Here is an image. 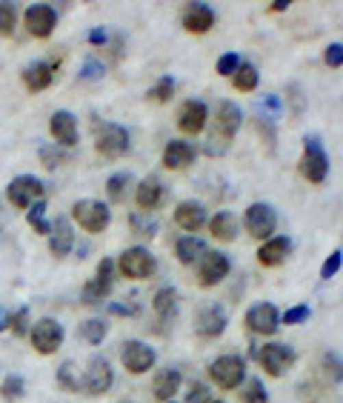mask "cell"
Wrapping results in <instances>:
<instances>
[{"instance_id":"obj_1","label":"cell","mask_w":343,"mask_h":403,"mask_svg":"<svg viewBox=\"0 0 343 403\" xmlns=\"http://www.w3.org/2000/svg\"><path fill=\"white\" fill-rule=\"evenodd\" d=\"M72 218L80 229H86L89 235H97V232H103L109 226V220H112V212H109V206L101 203V200H77L72 206Z\"/></svg>"},{"instance_id":"obj_2","label":"cell","mask_w":343,"mask_h":403,"mask_svg":"<svg viewBox=\"0 0 343 403\" xmlns=\"http://www.w3.org/2000/svg\"><path fill=\"white\" fill-rule=\"evenodd\" d=\"M209 378L220 389H238L240 380L246 378V361L238 358V354H223V358L209 363Z\"/></svg>"},{"instance_id":"obj_3","label":"cell","mask_w":343,"mask_h":403,"mask_svg":"<svg viewBox=\"0 0 343 403\" xmlns=\"http://www.w3.org/2000/svg\"><path fill=\"white\" fill-rule=\"evenodd\" d=\"M301 174L309 183H323L329 174V157H326L318 138L303 140V157H301Z\"/></svg>"},{"instance_id":"obj_4","label":"cell","mask_w":343,"mask_h":403,"mask_svg":"<svg viewBox=\"0 0 343 403\" xmlns=\"http://www.w3.org/2000/svg\"><path fill=\"white\" fill-rule=\"evenodd\" d=\"M120 275L129 278V281H143V278H152L155 275V269H157V261H155V255L149 249H143V246H132V249H126L120 255Z\"/></svg>"},{"instance_id":"obj_5","label":"cell","mask_w":343,"mask_h":403,"mask_svg":"<svg viewBox=\"0 0 343 403\" xmlns=\"http://www.w3.org/2000/svg\"><path fill=\"white\" fill-rule=\"evenodd\" d=\"M94 149L103 157H120L129 152V132L118 123H101L94 129Z\"/></svg>"},{"instance_id":"obj_6","label":"cell","mask_w":343,"mask_h":403,"mask_svg":"<svg viewBox=\"0 0 343 403\" xmlns=\"http://www.w3.org/2000/svg\"><path fill=\"white\" fill-rule=\"evenodd\" d=\"M243 223H246V232L255 237V240H266L275 235L277 229V215L269 203H252L246 209V215H243Z\"/></svg>"},{"instance_id":"obj_7","label":"cell","mask_w":343,"mask_h":403,"mask_svg":"<svg viewBox=\"0 0 343 403\" xmlns=\"http://www.w3.org/2000/svg\"><path fill=\"white\" fill-rule=\"evenodd\" d=\"M114 383V372L106 358H92L84 378H80V389H84L89 398H97V395H106Z\"/></svg>"},{"instance_id":"obj_8","label":"cell","mask_w":343,"mask_h":403,"mask_svg":"<svg viewBox=\"0 0 343 403\" xmlns=\"http://www.w3.org/2000/svg\"><path fill=\"white\" fill-rule=\"evenodd\" d=\"M260 366H264V372L272 375V378H281L286 375L292 366H295V349L292 346H283V343H266L257 354Z\"/></svg>"},{"instance_id":"obj_9","label":"cell","mask_w":343,"mask_h":403,"mask_svg":"<svg viewBox=\"0 0 343 403\" xmlns=\"http://www.w3.org/2000/svg\"><path fill=\"white\" fill-rule=\"evenodd\" d=\"M112 278H114V261L112 257H103V261L97 263V275L84 286V292H80V300L86 306L103 303V298L112 292Z\"/></svg>"},{"instance_id":"obj_10","label":"cell","mask_w":343,"mask_h":403,"mask_svg":"<svg viewBox=\"0 0 343 403\" xmlns=\"http://www.w3.org/2000/svg\"><path fill=\"white\" fill-rule=\"evenodd\" d=\"M120 361L126 366V372L143 375V372H149V369L155 366L157 354H155V349L149 343H143V341H126L120 346Z\"/></svg>"},{"instance_id":"obj_11","label":"cell","mask_w":343,"mask_h":403,"mask_svg":"<svg viewBox=\"0 0 343 403\" xmlns=\"http://www.w3.org/2000/svg\"><path fill=\"white\" fill-rule=\"evenodd\" d=\"M29 337H31V346H35L40 354H52L63 343V326L52 317H40L38 324H31Z\"/></svg>"},{"instance_id":"obj_12","label":"cell","mask_w":343,"mask_h":403,"mask_svg":"<svg viewBox=\"0 0 343 403\" xmlns=\"http://www.w3.org/2000/svg\"><path fill=\"white\" fill-rule=\"evenodd\" d=\"M40 195H43V183L35 174H21L6 186V198L14 209H29L35 203V198L40 200Z\"/></svg>"},{"instance_id":"obj_13","label":"cell","mask_w":343,"mask_h":403,"mask_svg":"<svg viewBox=\"0 0 343 403\" xmlns=\"http://www.w3.org/2000/svg\"><path fill=\"white\" fill-rule=\"evenodd\" d=\"M229 269H232V263H229V255H223V252H206L201 261H198V283L203 289L218 286L229 275Z\"/></svg>"},{"instance_id":"obj_14","label":"cell","mask_w":343,"mask_h":403,"mask_svg":"<svg viewBox=\"0 0 343 403\" xmlns=\"http://www.w3.org/2000/svg\"><path fill=\"white\" fill-rule=\"evenodd\" d=\"M23 23H26V29H29V35H31V38L46 40V38L55 31L58 12H55L52 6H49V3H35V6H29V9H26Z\"/></svg>"},{"instance_id":"obj_15","label":"cell","mask_w":343,"mask_h":403,"mask_svg":"<svg viewBox=\"0 0 343 403\" xmlns=\"http://www.w3.org/2000/svg\"><path fill=\"white\" fill-rule=\"evenodd\" d=\"M243 324H246L249 332L255 335H275L277 326H281V315H277L275 303H255L252 309L246 312V317H243Z\"/></svg>"},{"instance_id":"obj_16","label":"cell","mask_w":343,"mask_h":403,"mask_svg":"<svg viewBox=\"0 0 343 403\" xmlns=\"http://www.w3.org/2000/svg\"><path fill=\"white\" fill-rule=\"evenodd\" d=\"M181 23L192 35H206L215 26V9L209 3H186V9L181 12Z\"/></svg>"},{"instance_id":"obj_17","label":"cell","mask_w":343,"mask_h":403,"mask_svg":"<svg viewBox=\"0 0 343 403\" xmlns=\"http://www.w3.org/2000/svg\"><path fill=\"white\" fill-rule=\"evenodd\" d=\"M226 309L220 303H209L206 309L198 312V317H194V332H198L201 337H218L223 329H226Z\"/></svg>"},{"instance_id":"obj_18","label":"cell","mask_w":343,"mask_h":403,"mask_svg":"<svg viewBox=\"0 0 343 403\" xmlns=\"http://www.w3.org/2000/svg\"><path fill=\"white\" fill-rule=\"evenodd\" d=\"M55 69H58V57L52 63H46V60H35V63H29V66L23 69V86L29 92H43L52 86V80H55Z\"/></svg>"},{"instance_id":"obj_19","label":"cell","mask_w":343,"mask_h":403,"mask_svg":"<svg viewBox=\"0 0 343 403\" xmlns=\"http://www.w3.org/2000/svg\"><path fill=\"white\" fill-rule=\"evenodd\" d=\"M49 132H52V138L58 140L55 146H75L77 143V120L72 112H55L52 118H49Z\"/></svg>"},{"instance_id":"obj_20","label":"cell","mask_w":343,"mask_h":403,"mask_svg":"<svg viewBox=\"0 0 343 403\" xmlns=\"http://www.w3.org/2000/svg\"><path fill=\"white\" fill-rule=\"evenodd\" d=\"M209 120V112H206V103L201 101H186L177 112V126H181V132L186 135H201L203 126Z\"/></svg>"},{"instance_id":"obj_21","label":"cell","mask_w":343,"mask_h":403,"mask_svg":"<svg viewBox=\"0 0 343 403\" xmlns=\"http://www.w3.org/2000/svg\"><path fill=\"white\" fill-rule=\"evenodd\" d=\"M240 120H243V112H240L235 103L223 101V103L218 106V115H215V138L232 140V138L238 135V129H240Z\"/></svg>"},{"instance_id":"obj_22","label":"cell","mask_w":343,"mask_h":403,"mask_svg":"<svg viewBox=\"0 0 343 403\" xmlns=\"http://www.w3.org/2000/svg\"><path fill=\"white\" fill-rule=\"evenodd\" d=\"M72 244H75V232L66 218H58L55 223H49V252L55 257H66L72 252Z\"/></svg>"},{"instance_id":"obj_23","label":"cell","mask_w":343,"mask_h":403,"mask_svg":"<svg viewBox=\"0 0 343 403\" xmlns=\"http://www.w3.org/2000/svg\"><path fill=\"white\" fill-rule=\"evenodd\" d=\"M175 220L183 232H201L206 226V206L198 200H183L175 209Z\"/></svg>"},{"instance_id":"obj_24","label":"cell","mask_w":343,"mask_h":403,"mask_svg":"<svg viewBox=\"0 0 343 403\" xmlns=\"http://www.w3.org/2000/svg\"><path fill=\"white\" fill-rule=\"evenodd\" d=\"M163 198H166V186H163L157 177H143V181L138 183V189H135V200H138V206L143 209L146 215L155 212V209L163 203Z\"/></svg>"},{"instance_id":"obj_25","label":"cell","mask_w":343,"mask_h":403,"mask_svg":"<svg viewBox=\"0 0 343 403\" xmlns=\"http://www.w3.org/2000/svg\"><path fill=\"white\" fill-rule=\"evenodd\" d=\"M289 249H292L289 237H269L266 244L257 249V261H260V266L275 269V266H281L289 257Z\"/></svg>"},{"instance_id":"obj_26","label":"cell","mask_w":343,"mask_h":403,"mask_svg":"<svg viewBox=\"0 0 343 403\" xmlns=\"http://www.w3.org/2000/svg\"><path fill=\"white\" fill-rule=\"evenodd\" d=\"M194 160V146L186 140H169L163 149V166L166 169H183Z\"/></svg>"},{"instance_id":"obj_27","label":"cell","mask_w":343,"mask_h":403,"mask_svg":"<svg viewBox=\"0 0 343 403\" xmlns=\"http://www.w3.org/2000/svg\"><path fill=\"white\" fill-rule=\"evenodd\" d=\"M181 383H183V375L177 372V369H160L155 383H152V392H155L157 400L169 403L177 395V389H181Z\"/></svg>"},{"instance_id":"obj_28","label":"cell","mask_w":343,"mask_h":403,"mask_svg":"<svg viewBox=\"0 0 343 403\" xmlns=\"http://www.w3.org/2000/svg\"><path fill=\"white\" fill-rule=\"evenodd\" d=\"M175 255H177V261H181L183 266H192V263H198L201 257L206 255V244H203L201 237L186 235V237H181V240H177Z\"/></svg>"},{"instance_id":"obj_29","label":"cell","mask_w":343,"mask_h":403,"mask_svg":"<svg viewBox=\"0 0 343 403\" xmlns=\"http://www.w3.org/2000/svg\"><path fill=\"white\" fill-rule=\"evenodd\" d=\"M209 232H212V237L223 240V244H232L238 237V218L232 212H218L209 220Z\"/></svg>"},{"instance_id":"obj_30","label":"cell","mask_w":343,"mask_h":403,"mask_svg":"<svg viewBox=\"0 0 343 403\" xmlns=\"http://www.w3.org/2000/svg\"><path fill=\"white\" fill-rule=\"evenodd\" d=\"M106 332H109V326H106V320H101V317H89V320H84V324L77 326V335L84 337L86 343H92V346L103 343Z\"/></svg>"},{"instance_id":"obj_31","label":"cell","mask_w":343,"mask_h":403,"mask_svg":"<svg viewBox=\"0 0 343 403\" xmlns=\"http://www.w3.org/2000/svg\"><path fill=\"white\" fill-rule=\"evenodd\" d=\"M152 309H155L163 320L175 315V309H177V292H175L172 286H163L160 292L152 298Z\"/></svg>"},{"instance_id":"obj_32","label":"cell","mask_w":343,"mask_h":403,"mask_svg":"<svg viewBox=\"0 0 343 403\" xmlns=\"http://www.w3.org/2000/svg\"><path fill=\"white\" fill-rule=\"evenodd\" d=\"M129 186H132V174H129V172L112 174L109 181H106V195H109V200H112V203H123Z\"/></svg>"},{"instance_id":"obj_33","label":"cell","mask_w":343,"mask_h":403,"mask_svg":"<svg viewBox=\"0 0 343 403\" xmlns=\"http://www.w3.org/2000/svg\"><path fill=\"white\" fill-rule=\"evenodd\" d=\"M129 226H132L135 237H155L157 235V220L149 218L146 212H132V215H129Z\"/></svg>"},{"instance_id":"obj_34","label":"cell","mask_w":343,"mask_h":403,"mask_svg":"<svg viewBox=\"0 0 343 403\" xmlns=\"http://www.w3.org/2000/svg\"><path fill=\"white\" fill-rule=\"evenodd\" d=\"M232 86L238 92H252L257 86V69L252 66V63H240L238 72L232 75Z\"/></svg>"},{"instance_id":"obj_35","label":"cell","mask_w":343,"mask_h":403,"mask_svg":"<svg viewBox=\"0 0 343 403\" xmlns=\"http://www.w3.org/2000/svg\"><path fill=\"white\" fill-rule=\"evenodd\" d=\"M58 386L66 392H80V372L72 361H66L60 369H58Z\"/></svg>"},{"instance_id":"obj_36","label":"cell","mask_w":343,"mask_h":403,"mask_svg":"<svg viewBox=\"0 0 343 403\" xmlns=\"http://www.w3.org/2000/svg\"><path fill=\"white\" fill-rule=\"evenodd\" d=\"M26 220H29V226L35 229L38 235H49V223H46V200H43V198H40L38 203H31V206H29Z\"/></svg>"},{"instance_id":"obj_37","label":"cell","mask_w":343,"mask_h":403,"mask_svg":"<svg viewBox=\"0 0 343 403\" xmlns=\"http://www.w3.org/2000/svg\"><path fill=\"white\" fill-rule=\"evenodd\" d=\"M240 400H243V403H269V392H266L264 380L252 378V380L246 383V389L240 392Z\"/></svg>"},{"instance_id":"obj_38","label":"cell","mask_w":343,"mask_h":403,"mask_svg":"<svg viewBox=\"0 0 343 403\" xmlns=\"http://www.w3.org/2000/svg\"><path fill=\"white\" fill-rule=\"evenodd\" d=\"M26 392V383L21 375H9L3 380V386H0V395H3V400H21Z\"/></svg>"},{"instance_id":"obj_39","label":"cell","mask_w":343,"mask_h":403,"mask_svg":"<svg viewBox=\"0 0 343 403\" xmlns=\"http://www.w3.org/2000/svg\"><path fill=\"white\" fill-rule=\"evenodd\" d=\"M172 94H175V80H172V75H163L157 80V86L149 92V98L157 103H166V101H172Z\"/></svg>"},{"instance_id":"obj_40","label":"cell","mask_w":343,"mask_h":403,"mask_svg":"<svg viewBox=\"0 0 343 403\" xmlns=\"http://www.w3.org/2000/svg\"><path fill=\"white\" fill-rule=\"evenodd\" d=\"M309 315H312V309H309L306 303H301V306H292V309H286L281 320H283L286 326H298V324H306Z\"/></svg>"},{"instance_id":"obj_41","label":"cell","mask_w":343,"mask_h":403,"mask_svg":"<svg viewBox=\"0 0 343 403\" xmlns=\"http://www.w3.org/2000/svg\"><path fill=\"white\" fill-rule=\"evenodd\" d=\"M14 23H18V14H14L12 3H0V35H12Z\"/></svg>"},{"instance_id":"obj_42","label":"cell","mask_w":343,"mask_h":403,"mask_svg":"<svg viewBox=\"0 0 343 403\" xmlns=\"http://www.w3.org/2000/svg\"><path fill=\"white\" fill-rule=\"evenodd\" d=\"M106 75V66L101 60H94V57H86L84 60V69H80V80H101Z\"/></svg>"},{"instance_id":"obj_43","label":"cell","mask_w":343,"mask_h":403,"mask_svg":"<svg viewBox=\"0 0 343 403\" xmlns=\"http://www.w3.org/2000/svg\"><path fill=\"white\" fill-rule=\"evenodd\" d=\"M40 160H43V166L52 172V169H58L63 160H66V155H63L58 146H40Z\"/></svg>"},{"instance_id":"obj_44","label":"cell","mask_w":343,"mask_h":403,"mask_svg":"<svg viewBox=\"0 0 343 403\" xmlns=\"http://www.w3.org/2000/svg\"><path fill=\"white\" fill-rule=\"evenodd\" d=\"M29 309L23 306V309H18L12 315V320H9V329H12V335H18V337H23L26 332H29Z\"/></svg>"},{"instance_id":"obj_45","label":"cell","mask_w":343,"mask_h":403,"mask_svg":"<svg viewBox=\"0 0 343 403\" xmlns=\"http://www.w3.org/2000/svg\"><path fill=\"white\" fill-rule=\"evenodd\" d=\"M340 257H343V252L335 249V252L323 261V266H320V278H323V281H332V278L338 275V272H340Z\"/></svg>"},{"instance_id":"obj_46","label":"cell","mask_w":343,"mask_h":403,"mask_svg":"<svg viewBox=\"0 0 343 403\" xmlns=\"http://www.w3.org/2000/svg\"><path fill=\"white\" fill-rule=\"evenodd\" d=\"M238 66H240V55H235V52H226L220 60H218V75H226V77H232L235 72H238Z\"/></svg>"},{"instance_id":"obj_47","label":"cell","mask_w":343,"mask_h":403,"mask_svg":"<svg viewBox=\"0 0 343 403\" xmlns=\"http://www.w3.org/2000/svg\"><path fill=\"white\" fill-rule=\"evenodd\" d=\"M212 395H209V386L206 383H192L189 386V395H186V403H209Z\"/></svg>"},{"instance_id":"obj_48","label":"cell","mask_w":343,"mask_h":403,"mask_svg":"<svg viewBox=\"0 0 343 403\" xmlns=\"http://www.w3.org/2000/svg\"><path fill=\"white\" fill-rule=\"evenodd\" d=\"M326 66H332V69H340V63H343V46L340 43H332V46H326Z\"/></svg>"},{"instance_id":"obj_49","label":"cell","mask_w":343,"mask_h":403,"mask_svg":"<svg viewBox=\"0 0 343 403\" xmlns=\"http://www.w3.org/2000/svg\"><path fill=\"white\" fill-rule=\"evenodd\" d=\"M323 366H326V372L335 378V383H340V354L338 352H326L323 354Z\"/></svg>"},{"instance_id":"obj_50","label":"cell","mask_w":343,"mask_h":403,"mask_svg":"<svg viewBox=\"0 0 343 403\" xmlns=\"http://www.w3.org/2000/svg\"><path fill=\"white\" fill-rule=\"evenodd\" d=\"M109 312L112 315H120V317H132L140 312V306H129V303H109Z\"/></svg>"},{"instance_id":"obj_51","label":"cell","mask_w":343,"mask_h":403,"mask_svg":"<svg viewBox=\"0 0 343 403\" xmlns=\"http://www.w3.org/2000/svg\"><path fill=\"white\" fill-rule=\"evenodd\" d=\"M106 40H109V31H106L103 26H97V29L89 31V43H92V46H103Z\"/></svg>"},{"instance_id":"obj_52","label":"cell","mask_w":343,"mask_h":403,"mask_svg":"<svg viewBox=\"0 0 343 403\" xmlns=\"http://www.w3.org/2000/svg\"><path fill=\"white\" fill-rule=\"evenodd\" d=\"M264 106L272 112V115H281V112H283V103H281V98H277V94H266V98H264Z\"/></svg>"},{"instance_id":"obj_53","label":"cell","mask_w":343,"mask_h":403,"mask_svg":"<svg viewBox=\"0 0 343 403\" xmlns=\"http://www.w3.org/2000/svg\"><path fill=\"white\" fill-rule=\"evenodd\" d=\"M9 320H12V312L0 306V332H6V329H9Z\"/></svg>"},{"instance_id":"obj_54","label":"cell","mask_w":343,"mask_h":403,"mask_svg":"<svg viewBox=\"0 0 343 403\" xmlns=\"http://www.w3.org/2000/svg\"><path fill=\"white\" fill-rule=\"evenodd\" d=\"M292 6V0H275L272 3V12H286Z\"/></svg>"},{"instance_id":"obj_55","label":"cell","mask_w":343,"mask_h":403,"mask_svg":"<svg viewBox=\"0 0 343 403\" xmlns=\"http://www.w3.org/2000/svg\"><path fill=\"white\" fill-rule=\"evenodd\" d=\"M120 403H135V400H120Z\"/></svg>"},{"instance_id":"obj_56","label":"cell","mask_w":343,"mask_h":403,"mask_svg":"<svg viewBox=\"0 0 343 403\" xmlns=\"http://www.w3.org/2000/svg\"><path fill=\"white\" fill-rule=\"evenodd\" d=\"M209 403H223V400H209Z\"/></svg>"},{"instance_id":"obj_57","label":"cell","mask_w":343,"mask_h":403,"mask_svg":"<svg viewBox=\"0 0 343 403\" xmlns=\"http://www.w3.org/2000/svg\"><path fill=\"white\" fill-rule=\"evenodd\" d=\"M169 403H175V400H169Z\"/></svg>"}]
</instances>
